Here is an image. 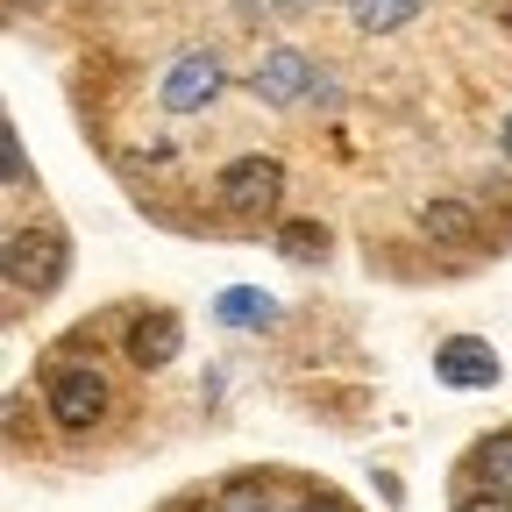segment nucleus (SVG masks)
I'll list each match as a JSON object with an SVG mask.
<instances>
[{
  "mask_svg": "<svg viewBox=\"0 0 512 512\" xmlns=\"http://www.w3.org/2000/svg\"><path fill=\"white\" fill-rule=\"evenodd\" d=\"M50 413H57V427H72V434L100 427V413H107V377H100L93 363H57V370H50Z\"/></svg>",
  "mask_w": 512,
  "mask_h": 512,
  "instance_id": "nucleus-1",
  "label": "nucleus"
},
{
  "mask_svg": "<svg viewBox=\"0 0 512 512\" xmlns=\"http://www.w3.org/2000/svg\"><path fill=\"white\" fill-rule=\"evenodd\" d=\"M214 192H221V207H235V214H264V207L285 200V171L271 157H235Z\"/></svg>",
  "mask_w": 512,
  "mask_h": 512,
  "instance_id": "nucleus-2",
  "label": "nucleus"
},
{
  "mask_svg": "<svg viewBox=\"0 0 512 512\" xmlns=\"http://www.w3.org/2000/svg\"><path fill=\"white\" fill-rule=\"evenodd\" d=\"M249 86H256V100H271V107H292V100H306V93H313V100H328V79H320L299 50H271L264 64H256V79H249Z\"/></svg>",
  "mask_w": 512,
  "mask_h": 512,
  "instance_id": "nucleus-3",
  "label": "nucleus"
},
{
  "mask_svg": "<svg viewBox=\"0 0 512 512\" xmlns=\"http://www.w3.org/2000/svg\"><path fill=\"white\" fill-rule=\"evenodd\" d=\"M434 377L456 384V392H484V384H498V349L477 342V335H448L434 349Z\"/></svg>",
  "mask_w": 512,
  "mask_h": 512,
  "instance_id": "nucleus-4",
  "label": "nucleus"
},
{
  "mask_svg": "<svg viewBox=\"0 0 512 512\" xmlns=\"http://www.w3.org/2000/svg\"><path fill=\"white\" fill-rule=\"evenodd\" d=\"M221 79H228V72H221V57L192 50V57H178L171 72H164V93H157V100H164L171 114H200V107L221 93Z\"/></svg>",
  "mask_w": 512,
  "mask_h": 512,
  "instance_id": "nucleus-5",
  "label": "nucleus"
},
{
  "mask_svg": "<svg viewBox=\"0 0 512 512\" xmlns=\"http://www.w3.org/2000/svg\"><path fill=\"white\" fill-rule=\"evenodd\" d=\"M178 349H185L178 313H143L136 328H128V363H136V370H164Z\"/></svg>",
  "mask_w": 512,
  "mask_h": 512,
  "instance_id": "nucleus-6",
  "label": "nucleus"
},
{
  "mask_svg": "<svg viewBox=\"0 0 512 512\" xmlns=\"http://www.w3.org/2000/svg\"><path fill=\"white\" fill-rule=\"evenodd\" d=\"M57 256H64L57 242H29V235H15V242H8V278H15V285L50 292V285L64 278V264H57Z\"/></svg>",
  "mask_w": 512,
  "mask_h": 512,
  "instance_id": "nucleus-7",
  "label": "nucleus"
},
{
  "mask_svg": "<svg viewBox=\"0 0 512 512\" xmlns=\"http://www.w3.org/2000/svg\"><path fill=\"white\" fill-rule=\"evenodd\" d=\"M214 320H228V328H271V320H278V299L256 292V285H228V292L214 299Z\"/></svg>",
  "mask_w": 512,
  "mask_h": 512,
  "instance_id": "nucleus-8",
  "label": "nucleus"
},
{
  "mask_svg": "<svg viewBox=\"0 0 512 512\" xmlns=\"http://www.w3.org/2000/svg\"><path fill=\"white\" fill-rule=\"evenodd\" d=\"M420 228H427L434 242H448V249H477V235H484L477 214H470L463 200H434V207L420 214Z\"/></svg>",
  "mask_w": 512,
  "mask_h": 512,
  "instance_id": "nucleus-9",
  "label": "nucleus"
},
{
  "mask_svg": "<svg viewBox=\"0 0 512 512\" xmlns=\"http://www.w3.org/2000/svg\"><path fill=\"white\" fill-rule=\"evenodd\" d=\"M420 8H427V0H349V15H356L363 36H392V29H406Z\"/></svg>",
  "mask_w": 512,
  "mask_h": 512,
  "instance_id": "nucleus-10",
  "label": "nucleus"
},
{
  "mask_svg": "<svg viewBox=\"0 0 512 512\" xmlns=\"http://www.w3.org/2000/svg\"><path fill=\"white\" fill-rule=\"evenodd\" d=\"M470 470H477V484H491V491H512V427H505V434H484V441H477Z\"/></svg>",
  "mask_w": 512,
  "mask_h": 512,
  "instance_id": "nucleus-11",
  "label": "nucleus"
},
{
  "mask_svg": "<svg viewBox=\"0 0 512 512\" xmlns=\"http://www.w3.org/2000/svg\"><path fill=\"white\" fill-rule=\"evenodd\" d=\"M278 256H285V264H320V256H328V228H320V221H285Z\"/></svg>",
  "mask_w": 512,
  "mask_h": 512,
  "instance_id": "nucleus-12",
  "label": "nucleus"
},
{
  "mask_svg": "<svg viewBox=\"0 0 512 512\" xmlns=\"http://www.w3.org/2000/svg\"><path fill=\"white\" fill-rule=\"evenodd\" d=\"M214 512H278V505H271V484L242 477V484H228V491L214 498Z\"/></svg>",
  "mask_w": 512,
  "mask_h": 512,
  "instance_id": "nucleus-13",
  "label": "nucleus"
},
{
  "mask_svg": "<svg viewBox=\"0 0 512 512\" xmlns=\"http://www.w3.org/2000/svg\"><path fill=\"white\" fill-rule=\"evenodd\" d=\"M456 512H512V491H491V484H484V491H477V498H463Z\"/></svg>",
  "mask_w": 512,
  "mask_h": 512,
  "instance_id": "nucleus-14",
  "label": "nucleus"
},
{
  "mask_svg": "<svg viewBox=\"0 0 512 512\" xmlns=\"http://www.w3.org/2000/svg\"><path fill=\"white\" fill-rule=\"evenodd\" d=\"M292 512H349V505H342V498H335V491H313V498H299V505H292Z\"/></svg>",
  "mask_w": 512,
  "mask_h": 512,
  "instance_id": "nucleus-15",
  "label": "nucleus"
},
{
  "mask_svg": "<svg viewBox=\"0 0 512 512\" xmlns=\"http://www.w3.org/2000/svg\"><path fill=\"white\" fill-rule=\"evenodd\" d=\"M22 178H29V164H22V143L8 136V185H22Z\"/></svg>",
  "mask_w": 512,
  "mask_h": 512,
  "instance_id": "nucleus-16",
  "label": "nucleus"
},
{
  "mask_svg": "<svg viewBox=\"0 0 512 512\" xmlns=\"http://www.w3.org/2000/svg\"><path fill=\"white\" fill-rule=\"evenodd\" d=\"M164 512H207V498H178V505H164Z\"/></svg>",
  "mask_w": 512,
  "mask_h": 512,
  "instance_id": "nucleus-17",
  "label": "nucleus"
},
{
  "mask_svg": "<svg viewBox=\"0 0 512 512\" xmlns=\"http://www.w3.org/2000/svg\"><path fill=\"white\" fill-rule=\"evenodd\" d=\"M498 150H505V157H512V114H505V128H498Z\"/></svg>",
  "mask_w": 512,
  "mask_h": 512,
  "instance_id": "nucleus-18",
  "label": "nucleus"
},
{
  "mask_svg": "<svg viewBox=\"0 0 512 512\" xmlns=\"http://www.w3.org/2000/svg\"><path fill=\"white\" fill-rule=\"evenodd\" d=\"M292 8H313V0H292Z\"/></svg>",
  "mask_w": 512,
  "mask_h": 512,
  "instance_id": "nucleus-19",
  "label": "nucleus"
}]
</instances>
